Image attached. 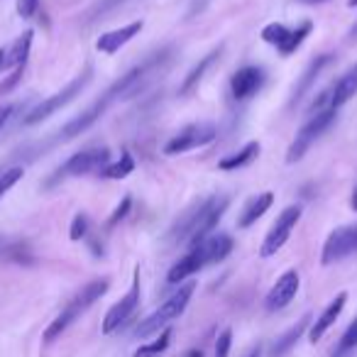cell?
<instances>
[{"mask_svg": "<svg viewBox=\"0 0 357 357\" xmlns=\"http://www.w3.org/2000/svg\"><path fill=\"white\" fill-rule=\"evenodd\" d=\"M357 252V223L352 225H340L335 228L323 243V252H321V264L323 267H331L335 262H342L350 255Z\"/></svg>", "mask_w": 357, "mask_h": 357, "instance_id": "7c38bea8", "label": "cell"}, {"mask_svg": "<svg viewBox=\"0 0 357 357\" xmlns=\"http://www.w3.org/2000/svg\"><path fill=\"white\" fill-rule=\"evenodd\" d=\"M32 37H35L32 30H27L13 42L10 50L6 52V69H17V66L27 64V56H30V50H32Z\"/></svg>", "mask_w": 357, "mask_h": 357, "instance_id": "d4e9b609", "label": "cell"}, {"mask_svg": "<svg viewBox=\"0 0 357 357\" xmlns=\"http://www.w3.org/2000/svg\"><path fill=\"white\" fill-rule=\"evenodd\" d=\"M355 96H357V64L350 66V69H347L337 81H333L326 91H321V93H318V98H313L308 113L313 115V113H318V110H323V108H335L337 110L340 105H345L350 98H355Z\"/></svg>", "mask_w": 357, "mask_h": 357, "instance_id": "9c48e42d", "label": "cell"}, {"mask_svg": "<svg viewBox=\"0 0 357 357\" xmlns=\"http://www.w3.org/2000/svg\"><path fill=\"white\" fill-rule=\"evenodd\" d=\"M110 164V149L108 147H89L81 149V152L71 154L64 164L54 172V176H50L47 186H54L64 178H76V176H89L96 174L98 176L105 167Z\"/></svg>", "mask_w": 357, "mask_h": 357, "instance_id": "8992f818", "label": "cell"}, {"mask_svg": "<svg viewBox=\"0 0 357 357\" xmlns=\"http://www.w3.org/2000/svg\"><path fill=\"white\" fill-rule=\"evenodd\" d=\"M264 81H267V71L262 66H243V69H238L230 76V96L238 103H245V100H250L262 91Z\"/></svg>", "mask_w": 357, "mask_h": 357, "instance_id": "5bb4252c", "label": "cell"}, {"mask_svg": "<svg viewBox=\"0 0 357 357\" xmlns=\"http://www.w3.org/2000/svg\"><path fill=\"white\" fill-rule=\"evenodd\" d=\"M220 54H223V47H215V50H211L208 54L204 56V59L199 61V64L194 66V69L186 74V79L181 81V86H178V93L181 96H186V93H191V91L196 89V86L201 84V79H204V74L206 71L213 66V61H218L220 59Z\"/></svg>", "mask_w": 357, "mask_h": 357, "instance_id": "7402d4cb", "label": "cell"}, {"mask_svg": "<svg viewBox=\"0 0 357 357\" xmlns=\"http://www.w3.org/2000/svg\"><path fill=\"white\" fill-rule=\"evenodd\" d=\"M125 0H98L93 8L89 10V20H100L103 15H108L110 10H115L118 6H123Z\"/></svg>", "mask_w": 357, "mask_h": 357, "instance_id": "4dcf8cb0", "label": "cell"}, {"mask_svg": "<svg viewBox=\"0 0 357 357\" xmlns=\"http://www.w3.org/2000/svg\"><path fill=\"white\" fill-rule=\"evenodd\" d=\"M89 215L84 213V211H79V213L74 215V220H71V228H69V238L74 240V243H79V240H84L86 235H89Z\"/></svg>", "mask_w": 357, "mask_h": 357, "instance_id": "f546056e", "label": "cell"}, {"mask_svg": "<svg viewBox=\"0 0 357 357\" xmlns=\"http://www.w3.org/2000/svg\"><path fill=\"white\" fill-rule=\"evenodd\" d=\"M357 347V318L355 321L347 326V331L342 333V337H340V342H337V347H335V352H333V357H345V355H350L352 350Z\"/></svg>", "mask_w": 357, "mask_h": 357, "instance_id": "83f0119b", "label": "cell"}, {"mask_svg": "<svg viewBox=\"0 0 357 357\" xmlns=\"http://www.w3.org/2000/svg\"><path fill=\"white\" fill-rule=\"evenodd\" d=\"M184 357H204V352H201L199 347H191V350L184 352Z\"/></svg>", "mask_w": 357, "mask_h": 357, "instance_id": "8d00e7d4", "label": "cell"}, {"mask_svg": "<svg viewBox=\"0 0 357 357\" xmlns=\"http://www.w3.org/2000/svg\"><path fill=\"white\" fill-rule=\"evenodd\" d=\"M0 174H3V167H0Z\"/></svg>", "mask_w": 357, "mask_h": 357, "instance_id": "7bdbcfd3", "label": "cell"}, {"mask_svg": "<svg viewBox=\"0 0 357 357\" xmlns=\"http://www.w3.org/2000/svg\"><path fill=\"white\" fill-rule=\"evenodd\" d=\"M135 172V159L130 152H123L120 154L118 162H110L108 167L103 169V172L98 174L100 178H125L130 176V174Z\"/></svg>", "mask_w": 357, "mask_h": 357, "instance_id": "484cf974", "label": "cell"}, {"mask_svg": "<svg viewBox=\"0 0 357 357\" xmlns=\"http://www.w3.org/2000/svg\"><path fill=\"white\" fill-rule=\"evenodd\" d=\"M335 115H337L335 108H323V110H318V113H313L311 118H308L306 123H303V128L296 132L294 142L289 144V149H287V164L301 162L303 154H306L308 149L313 147V142H316V139L321 137V135L326 132V130L331 128L333 123H335Z\"/></svg>", "mask_w": 357, "mask_h": 357, "instance_id": "52a82bcc", "label": "cell"}, {"mask_svg": "<svg viewBox=\"0 0 357 357\" xmlns=\"http://www.w3.org/2000/svg\"><path fill=\"white\" fill-rule=\"evenodd\" d=\"M262 350H264V345H262V342H257V345L250 347V350L245 352L243 357H262Z\"/></svg>", "mask_w": 357, "mask_h": 357, "instance_id": "d590c367", "label": "cell"}, {"mask_svg": "<svg viewBox=\"0 0 357 357\" xmlns=\"http://www.w3.org/2000/svg\"><path fill=\"white\" fill-rule=\"evenodd\" d=\"M17 108H20V105H17V103H8V105H0V130L6 128V125H8V120H10L13 115L17 113Z\"/></svg>", "mask_w": 357, "mask_h": 357, "instance_id": "e575fe53", "label": "cell"}, {"mask_svg": "<svg viewBox=\"0 0 357 357\" xmlns=\"http://www.w3.org/2000/svg\"><path fill=\"white\" fill-rule=\"evenodd\" d=\"M194 291H196V282L181 284V287H178L176 291H174L172 296H169L167 301L157 308V311L149 313V316L144 318L137 328H135V337L144 340V337H149V335H159V331L169 328V323L176 321V318L186 311V306H189Z\"/></svg>", "mask_w": 357, "mask_h": 357, "instance_id": "277c9868", "label": "cell"}, {"mask_svg": "<svg viewBox=\"0 0 357 357\" xmlns=\"http://www.w3.org/2000/svg\"><path fill=\"white\" fill-rule=\"evenodd\" d=\"M345 303H347V294L345 291H340L335 298H333L331 303H328L326 308H323V313L321 316L313 321V326L308 328V340L311 342H318L323 335H326L328 331H331V326L333 323L340 318V313H342V308H345Z\"/></svg>", "mask_w": 357, "mask_h": 357, "instance_id": "ac0fdd59", "label": "cell"}, {"mask_svg": "<svg viewBox=\"0 0 357 357\" xmlns=\"http://www.w3.org/2000/svg\"><path fill=\"white\" fill-rule=\"evenodd\" d=\"M272 204H274L272 191H262V194H257L255 199H250L248 206L243 208V213L238 215V228L245 230V228H250V225H255L269 208H272Z\"/></svg>", "mask_w": 357, "mask_h": 357, "instance_id": "44dd1931", "label": "cell"}, {"mask_svg": "<svg viewBox=\"0 0 357 357\" xmlns=\"http://www.w3.org/2000/svg\"><path fill=\"white\" fill-rule=\"evenodd\" d=\"M350 206H352V211L357 213V186L352 189V199H350Z\"/></svg>", "mask_w": 357, "mask_h": 357, "instance_id": "74e56055", "label": "cell"}, {"mask_svg": "<svg viewBox=\"0 0 357 357\" xmlns=\"http://www.w3.org/2000/svg\"><path fill=\"white\" fill-rule=\"evenodd\" d=\"M22 167H10V169H3V174H0V199L8 194V191L13 189V186L17 184L22 178Z\"/></svg>", "mask_w": 357, "mask_h": 357, "instance_id": "f1b7e54d", "label": "cell"}, {"mask_svg": "<svg viewBox=\"0 0 357 357\" xmlns=\"http://www.w3.org/2000/svg\"><path fill=\"white\" fill-rule=\"evenodd\" d=\"M296 3H303V6H316V3H326V0H296Z\"/></svg>", "mask_w": 357, "mask_h": 357, "instance_id": "ab89813d", "label": "cell"}, {"mask_svg": "<svg viewBox=\"0 0 357 357\" xmlns=\"http://www.w3.org/2000/svg\"><path fill=\"white\" fill-rule=\"evenodd\" d=\"M347 37H350L352 42H357V20H355V25L350 27V32H347Z\"/></svg>", "mask_w": 357, "mask_h": 357, "instance_id": "f35d334b", "label": "cell"}, {"mask_svg": "<svg viewBox=\"0 0 357 357\" xmlns=\"http://www.w3.org/2000/svg\"><path fill=\"white\" fill-rule=\"evenodd\" d=\"M172 335H174L172 328H164V331L157 335V340L147 342V345H139L137 350H135L132 357H159L169 347V342H172Z\"/></svg>", "mask_w": 357, "mask_h": 357, "instance_id": "4316f807", "label": "cell"}, {"mask_svg": "<svg viewBox=\"0 0 357 357\" xmlns=\"http://www.w3.org/2000/svg\"><path fill=\"white\" fill-rule=\"evenodd\" d=\"M142 27H144L142 20H135V22H130V25H125V27H118V30L105 32V35H100L98 42H96V50H98L100 54H115V52L123 50L128 42H132L135 37L142 32Z\"/></svg>", "mask_w": 357, "mask_h": 357, "instance_id": "2e32d148", "label": "cell"}, {"mask_svg": "<svg viewBox=\"0 0 357 357\" xmlns=\"http://www.w3.org/2000/svg\"><path fill=\"white\" fill-rule=\"evenodd\" d=\"M137 306H139V269H135L132 287L128 289V294H125L118 303H113V306L108 308V313H105L103 326H100L103 335H110V333L118 331V328L123 326V323L128 321L135 311H137Z\"/></svg>", "mask_w": 357, "mask_h": 357, "instance_id": "4fadbf2b", "label": "cell"}, {"mask_svg": "<svg viewBox=\"0 0 357 357\" xmlns=\"http://www.w3.org/2000/svg\"><path fill=\"white\" fill-rule=\"evenodd\" d=\"M130 206H132V199H130V196H125V199L120 201L118 208L113 211V215H110V218H108V228H113V225H118L120 220H123L125 215L130 213Z\"/></svg>", "mask_w": 357, "mask_h": 357, "instance_id": "836d02e7", "label": "cell"}, {"mask_svg": "<svg viewBox=\"0 0 357 357\" xmlns=\"http://www.w3.org/2000/svg\"><path fill=\"white\" fill-rule=\"evenodd\" d=\"M208 264V259H206V252L201 245H196V248H191L189 252L184 255V257L178 259L176 264H174L172 269H169L167 274V282L169 284H178V282H184V279L194 277L196 272H201V269Z\"/></svg>", "mask_w": 357, "mask_h": 357, "instance_id": "e0dca14e", "label": "cell"}, {"mask_svg": "<svg viewBox=\"0 0 357 357\" xmlns=\"http://www.w3.org/2000/svg\"><path fill=\"white\" fill-rule=\"evenodd\" d=\"M230 347H233V328H223L215 340V357H228Z\"/></svg>", "mask_w": 357, "mask_h": 357, "instance_id": "1f68e13d", "label": "cell"}, {"mask_svg": "<svg viewBox=\"0 0 357 357\" xmlns=\"http://www.w3.org/2000/svg\"><path fill=\"white\" fill-rule=\"evenodd\" d=\"M218 135L213 123H194V125H186L184 130H178L167 144H164V154L174 157V154H184L191 152V149H199L211 144Z\"/></svg>", "mask_w": 357, "mask_h": 357, "instance_id": "8fae6325", "label": "cell"}, {"mask_svg": "<svg viewBox=\"0 0 357 357\" xmlns=\"http://www.w3.org/2000/svg\"><path fill=\"white\" fill-rule=\"evenodd\" d=\"M259 149H262V144H259V142H248L243 149H238V152H233V154H228V157L220 159L218 167L223 169V172H235V169H243V167L252 164L255 159L259 157Z\"/></svg>", "mask_w": 357, "mask_h": 357, "instance_id": "cb8c5ba5", "label": "cell"}, {"mask_svg": "<svg viewBox=\"0 0 357 357\" xmlns=\"http://www.w3.org/2000/svg\"><path fill=\"white\" fill-rule=\"evenodd\" d=\"M201 248H204L208 264H215V262H223V259L233 252L235 243H233V238H230V235L218 233V235H211V238H206L204 243H201Z\"/></svg>", "mask_w": 357, "mask_h": 357, "instance_id": "603a6c76", "label": "cell"}, {"mask_svg": "<svg viewBox=\"0 0 357 357\" xmlns=\"http://www.w3.org/2000/svg\"><path fill=\"white\" fill-rule=\"evenodd\" d=\"M110 289V282L108 279H93V282H89L84 289H81L79 294H76L74 298H71L69 303H66L64 308H61V313L54 318V321L50 323V328L45 331V342H54L56 337L61 335V333L66 331V328L71 326V323L76 321L79 316H84L86 311H89L91 306H93L96 301H98L100 296H105V291Z\"/></svg>", "mask_w": 357, "mask_h": 357, "instance_id": "3957f363", "label": "cell"}, {"mask_svg": "<svg viewBox=\"0 0 357 357\" xmlns=\"http://www.w3.org/2000/svg\"><path fill=\"white\" fill-rule=\"evenodd\" d=\"M15 8L22 20H32V17L37 15V10H40V0H17Z\"/></svg>", "mask_w": 357, "mask_h": 357, "instance_id": "d6a6232c", "label": "cell"}, {"mask_svg": "<svg viewBox=\"0 0 357 357\" xmlns=\"http://www.w3.org/2000/svg\"><path fill=\"white\" fill-rule=\"evenodd\" d=\"M357 6V0H347V8H355Z\"/></svg>", "mask_w": 357, "mask_h": 357, "instance_id": "b9f144b4", "label": "cell"}, {"mask_svg": "<svg viewBox=\"0 0 357 357\" xmlns=\"http://www.w3.org/2000/svg\"><path fill=\"white\" fill-rule=\"evenodd\" d=\"M91 79H93V64H86L84 71H81L79 76H74L64 89L56 91V93L50 96V98H45L42 103H37L35 108L22 118V125H37V123H42V120L50 118V115H54L56 110L66 108L71 100L79 98V96L84 93V89L91 84Z\"/></svg>", "mask_w": 357, "mask_h": 357, "instance_id": "5b68a950", "label": "cell"}, {"mask_svg": "<svg viewBox=\"0 0 357 357\" xmlns=\"http://www.w3.org/2000/svg\"><path fill=\"white\" fill-rule=\"evenodd\" d=\"M333 59H335L333 54H318L316 59H313L311 64L306 66V71H303L301 79L296 81V86H294V91H291V105L298 103V100H301L303 96H306L308 91H311V86L316 84V79L321 76V71L326 69V66L331 64Z\"/></svg>", "mask_w": 357, "mask_h": 357, "instance_id": "d6986e66", "label": "cell"}, {"mask_svg": "<svg viewBox=\"0 0 357 357\" xmlns=\"http://www.w3.org/2000/svg\"><path fill=\"white\" fill-rule=\"evenodd\" d=\"M6 52L8 50H0V69H6Z\"/></svg>", "mask_w": 357, "mask_h": 357, "instance_id": "60d3db41", "label": "cell"}, {"mask_svg": "<svg viewBox=\"0 0 357 357\" xmlns=\"http://www.w3.org/2000/svg\"><path fill=\"white\" fill-rule=\"evenodd\" d=\"M311 30H313L311 20H303L301 25H296V27H287V25H282V22H269V25L262 27V35L259 37H262L267 45H272L282 56H291L294 52L306 42Z\"/></svg>", "mask_w": 357, "mask_h": 357, "instance_id": "ba28073f", "label": "cell"}, {"mask_svg": "<svg viewBox=\"0 0 357 357\" xmlns=\"http://www.w3.org/2000/svg\"><path fill=\"white\" fill-rule=\"evenodd\" d=\"M301 213H303L301 206L294 204V206H287V208H284L282 213L277 215V220L272 223L269 233L264 235L262 248H259V255H262V257H272V255H277L279 250L287 245V240L291 238L296 223L301 220Z\"/></svg>", "mask_w": 357, "mask_h": 357, "instance_id": "30bf717a", "label": "cell"}, {"mask_svg": "<svg viewBox=\"0 0 357 357\" xmlns=\"http://www.w3.org/2000/svg\"><path fill=\"white\" fill-rule=\"evenodd\" d=\"M298 287H301V277H298L296 269H287L282 277L274 282V287L267 291V298H264V308L267 311H282L289 303L296 298Z\"/></svg>", "mask_w": 357, "mask_h": 357, "instance_id": "9a60e30c", "label": "cell"}, {"mask_svg": "<svg viewBox=\"0 0 357 357\" xmlns=\"http://www.w3.org/2000/svg\"><path fill=\"white\" fill-rule=\"evenodd\" d=\"M308 328H311V313L301 316L287 333H282V335L277 337V342H274V347H272V357H287L289 352L294 350V345L301 340V335L308 331Z\"/></svg>", "mask_w": 357, "mask_h": 357, "instance_id": "ffe728a7", "label": "cell"}, {"mask_svg": "<svg viewBox=\"0 0 357 357\" xmlns=\"http://www.w3.org/2000/svg\"><path fill=\"white\" fill-rule=\"evenodd\" d=\"M167 54H169V50H162L159 54H152L149 59H144L142 64H137L130 71H125V74L120 76L113 86L105 89V93L100 96L96 103H91L84 113L76 115L74 120H69V123L59 130V135L54 137V142H69V139L79 137V135H84L91 125L98 123V120L108 113L110 105H115L118 100H128V98H132V96H137V91H142L144 86H147L149 81H152L154 76L167 66V61H169Z\"/></svg>", "mask_w": 357, "mask_h": 357, "instance_id": "6da1fadb", "label": "cell"}, {"mask_svg": "<svg viewBox=\"0 0 357 357\" xmlns=\"http://www.w3.org/2000/svg\"><path fill=\"white\" fill-rule=\"evenodd\" d=\"M230 206V199L223 194L208 196V199L199 201L191 208H186L178 215L176 223L169 230V240L172 243H189L191 248L201 245L206 238H211V233L215 230V225L220 223V218L225 215Z\"/></svg>", "mask_w": 357, "mask_h": 357, "instance_id": "7a4b0ae2", "label": "cell"}]
</instances>
